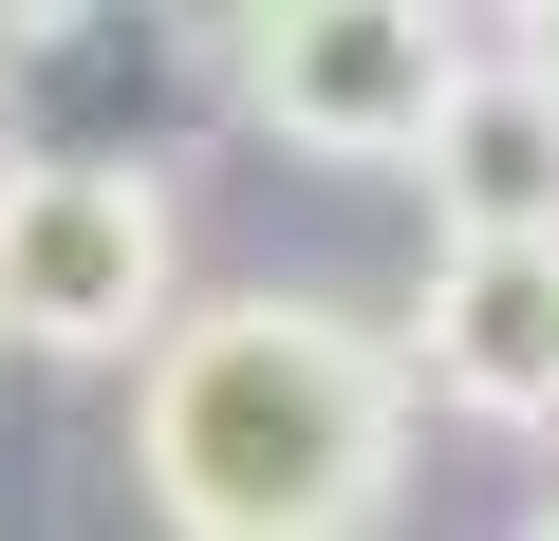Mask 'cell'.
I'll return each instance as SVG.
<instances>
[{
    "label": "cell",
    "mask_w": 559,
    "mask_h": 541,
    "mask_svg": "<svg viewBox=\"0 0 559 541\" xmlns=\"http://www.w3.org/2000/svg\"><path fill=\"white\" fill-rule=\"evenodd\" d=\"M224 75L280 150H318V168H411L466 38H448V0H242L224 20Z\"/></svg>",
    "instance_id": "obj_2"
},
{
    "label": "cell",
    "mask_w": 559,
    "mask_h": 541,
    "mask_svg": "<svg viewBox=\"0 0 559 541\" xmlns=\"http://www.w3.org/2000/svg\"><path fill=\"white\" fill-rule=\"evenodd\" d=\"M411 355L336 299H187L131 392V485L168 541H373L411 504Z\"/></svg>",
    "instance_id": "obj_1"
},
{
    "label": "cell",
    "mask_w": 559,
    "mask_h": 541,
    "mask_svg": "<svg viewBox=\"0 0 559 541\" xmlns=\"http://www.w3.org/2000/svg\"><path fill=\"white\" fill-rule=\"evenodd\" d=\"M57 20H75V0H0V57H38V38H57Z\"/></svg>",
    "instance_id": "obj_6"
},
{
    "label": "cell",
    "mask_w": 559,
    "mask_h": 541,
    "mask_svg": "<svg viewBox=\"0 0 559 541\" xmlns=\"http://www.w3.org/2000/svg\"><path fill=\"white\" fill-rule=\"evenodd\" d=\"M522 541H559V504H522Z\"/></svg>",
    "instance_id": "obj_8"
},
{
    "label": "cell",
    "mask_w": 559,
    "mask_h": 541,
    "mask_svg": "<svg viewBox=\"0 0 559 541\" xmlns=\"http://www.w3.org/2000/svg\"><path fill=\"white\" fill-rule=\"evenodd\" d=\"M168 261H187V224L150 168H94V150L0 168V337L20 355H150L187 318Z\"/></svg>",
    "instance_id": "obj_3"
},
{
    "label": "cell",
    "mask_w": 559,
    "mask_h": 541,
    "mask_svg": "<svg viewBox=\"0 0 559 541\" xmlns=\"http://www.w3.org/2000/svg\"><path fill=\"white\" fill-rule=\"evenodd\" d=\"M392 355L466 430H559V243H448Z\"/></svg>",
    "instance_id": "obj_4"
},
{
    "label": "cell",
    "mask_w": 559,
    "mask_h": 541,
    "mask_svg": "<svg viewBox=\"0 0 559 541\" xmlns=\"http://www.w3.org/2000/svg\"><path fill=\"white\" fill-rule=\"evenodd\" d=\"M411 168H429L448 243H559V75L540 57H466Z\"/></svg>",
    "instance_id": "obj_5"
},
{
    "label": "cell",
    "mask_w": 559,
    "mask_h": 541,
    "mask_svg": "<svg viewBox=\"0 0 559 541\" xmlns=\"http://www.w3.org/2000/svg\"><path fill=\"white\" fill-rule=\"evenodd\" d=\"M522 57H540V75H559V0H522Z\"/></svg>",
    "instance_id": "obj_7"
}]
</instances>
